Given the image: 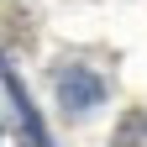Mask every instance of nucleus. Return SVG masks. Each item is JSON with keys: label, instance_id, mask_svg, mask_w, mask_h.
<instances>
[{"label": "nucleus", "instance_id": "obj_1", "mask_svg": "<svg viewBox=\"0 0 147 147\" xmlns=\"http://www.w3.org/2000/svg\"><path fill=\"white\" fill-rule=\"evenodd\" d=\"M58 100H63V110L84 116V110H95L105 100V84H100V74H89L84 63H68V68H58Z\"/></svg>", "mask_w": 147, "mask_h": 147}, {"label": "nucleus", "instance_id": "obj_2", "mask_svg": "<svg viewBox=\"0 0 147 147\" xmlns=\"http://www.w3.org/2000/svg\"><path fill=\"white\" fill-rule=\"evenodd\" d=\"M0 74H5V95H11V105H16V121H21V142H26V147H53L47 131H42V116H37V105H32V95H26V84L16 79V68H11V58H0Z\"/></svg>", "mask_w": 147, "mask_h": 147}, {"label": "nucleus", "instance_id": "obj_3", "mask_svg": "<svg viewBox=\"0 0 147 147\" xmlns=\"http://www.w3.org/2000/svg\"><path fill=\"white\" fill-rule=\"evenodd\" d=\"M110 147H147V110H131V116L116 126V142Z\"/></svg>", "mask_w": 147, "mask_h": 147}]
</instances>
